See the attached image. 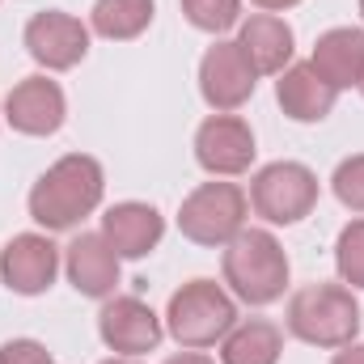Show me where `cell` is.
Returning <instances> with one entry per match:
<instances>
[{
  "mask_svg": "<svg viewBox=\"0 0 364 364\" xmlns=\"http://www.w3.org/2000/svg\"><path fill=\"white\" fill-rule=\"evenodd\" d=\"M102 166L85 153L60 157L30 191V216L43 229H73L102 203Z\"/></svg>",
  "mask_w": 364,
  "mask_h": 364,
  "instance_id": "cell-1",
  "label": "cell"
},
{
  "mask_svg": "<svg viewBox=\"0 0 364 364\" xmlns=\"http://www.w3.org/2000/svg\"><path fill=\"white\" fill-rule=\"evenodd\" d=\"M288 331L314 348H348L360 335V305L343 284H305L288 305Z\"/></svg>",
  "mask_w": 364,
  "mask_h": 364,
  "instance_id": "cell-2",
  "label": "cell"
},
{
  "mask_svg": "<svg viewBox=\"0 0 364 364\" xmlns=\"http://www.w3.org/2000/svg\"><path fill=\"white\" fill-rule=\"evenodd\" d=\"M225 279L250 305H272L288 284V255L267 229H242L225 246Z\"/></svg>",
  "mask_w": 364,
  "mask_h": 364,
  "instance_id": "cell-3",
  "label": "cell"
},
{
  "mask_svg": "<svg viewBox=\"0 0 364 364\" xmlns=\"http://www.w3.org/2000/svg\"><path fill=\"white\" fill-rule=\"evenodd\" d=\"M170 335L182 348H212L216 339H225L237 322V305L233 296L212 284V279H191L170 296Z\"/></svg>",
  "mask_w": 364,
  "mask_h": 364,
  "instance_id": "cell-4",
  "label": "cell"
},
{
  "mask_svg": "<svg viewBox=\"0 0 364 364\" xmlns=\"http://www.w3.org/2000/svg\"><path fill=\"white\" fill-rule=\"evenodd\" d=\"M246 220V195L233 182H203L182 199L178 229L195 246H229L242 233Z\"/></svg>",
  "mask_w": 364,
  "mask_h": 364,
  "instance_id": "cell-5",
  "label": "cell"
},
{
  "mask_svg": "<svg viewBox=\"0 0 364 364\" xmlns=\"http://www.w3.org/2000/svg\"><path fill=\"white\" fill-rule=\"evenodd\" d=\"M250 203L272 225H296L318 203V178L301 161H275L267 170H259V178L250 186Z\"/></svg>",
  "mask_w": 364,
  "mask_h": 364,
  "instance_id": "cell-6",
  "label": "cell"
},
{
  "mask_svg": "<svg viewBox=\"0 0 364 364\" xmlns=\"http://www.w3.org/2000/svg\"><path fill=\"white\" fill-rule=\"evenodd\" d=\"M26 51L43 64V68H73L85 60L90 51V30L73 17V13H60V9H43L30 17L26 26Z\"/></svg>",
  "mask_w": 364,
  "mask_h": 364,
  "instance_id": "cell-7",
  "label": "cell"
},
{
  "mask_svg": "<svg viewBox=\"0 0 364 364\" xmlns=\"http://www.w3.org/2000/svg\"><path fill=\"white\" fill-rule=\"evenodd\" d=\"M255 64L246 60V51L237 43H216L208 47L203 64H199V90L208 97V106L216 110H237L242 102H250L255 93Z\"/></svg>",
  "mask_w": 364,
  "mask_h": 364,
  "instance_id": "cell-8",
  "label": "cell"
},
{
  "mask_svg": "<svg viewBox=\"0 0 364 364\" xmlns=\"http://www.w3.org/2000/svg\"><path fill=\"white\" fill-rule=\"evenodd\" d=\"M97 331H102V343L119 356H140V352H153L161 343V322L140 296L106 301L97 314Z\"/></svg>",
  "mask_w": 364,
  "mask_h": 364,
  "instance_id": "cell-9",
  "label": "cell"
},
{
  "mask_svg": "<svg viewBox=\"0 0 364 364\" xmlns=\"http://www.w3.org/2000/svg\"><path fill=\"white\" fill-rule=\"evenodd\" d=\"M195 157L208 174H242L255 161V136L237 114H212L195 132Z\"/></svg>",
  "mask_w": 364,
  "mask_h": 364,
  "instance_id": "cell-10",
  "label": "cell"
},
{
  "mask_svg": "<svg viewBox=\"0 0 364 364\" xmlns=\"http://www.w3.org/2000/svg\"><path fill=\"white\" fill-rule=\"evenodd\" d=\"M55 272H60V250L38 233H21L0 250V275L21 296L47 292L55 284Z\"/></svg>",
  "mask_w": 364,
  "mask_h": 364,
  "instance_id": "cell-11",
  "label": "cell"
},
{
  "mask_svg": "<svg viewBox=\"0 0 364 364\" xmlns=\"http://www.w3.org/2000/svg\"><path fill=\"white\" fill-rule=\"evenodd\" d=\"M4 114L17 132L26 136H51L60 132L68 106H64V90L47 77H26L9 90V102H4Z\"/></svg>",
  "mask_w": 364,
  "mask_h": 364,
  "instance_id": "cell-12",
  "label": "cell"
},
{
  "mask_svg": "<svg viewBox=\"0 0 364 364\" xmlns=\"http://www.w3.org/2000/svg\"><path fill=\"white\" fill-rule=\"evenodd\" d=\"M161 233H166V220L149 203H114L102 216V237L119 259H144L161 242Z\"/></svg>",
  "mask_w": 364,
  "mask_h": 364,
  "instance_id": "cell-13",
  "label": "cell"
},
{
  "mask_svg": "<svg viewBox=\"0 0 364 364\" xmlns=\"http://www.w3.org/2000/svg\"><path fill=\"white\" fill-rule=\"evenodd\" d=\"M68 279L81 296H110L119 284V255L102 233H81L68 246Z\"/></svg>",
  "mask_w": 364,
  "mask_h": 364,
  "instance_id": "cell-14",
  "label": "cell"
},
{
  "mask_svg": "<svg viewBox=\"0 0 364 364\" xmlns=\"http://www.w3.org/2000/svg\"><path fill=\"white\" fill-rule=\"evenodd\" d=\"M318 77L331 85V90H348V85H360L364 77V30H326L314 47V60Z\"/></svg>",
  "mask_w": 364,
  "mask_h": 364,
  "instance_id": "cell-15",
  "label": "cell"
},
{
  "mask_svg": "<svg viewBox=\"0 0 364 364\" xmlns=\"http://www.w3.org/2000/svg\"><path fill=\"white\" fill-rule=\"evenodd\" d=\"M335 93L339 90H331V85L318 77L314 64H292V68L279 77V85H275V97H279L284 114L296 119V123H322V119L335 110Z\"/></svg>",
  "mask_w": 364,
  "mask_h": 364,
  "instance_id": "cell-16",
  "label": "cell"
},
{
  "mask_svg": "<svg viewBox=\"0 0 364 364\" xmlns=\"http://www.w3.org/2000/svg\"><path fill=\"white\" fill-rule=\"evenodd\" d=\"M237 47L246 51V60L255 64V73H284V64L292 60V30L275 13H255L242 26Z\"/></svg>",
  "mask_w": 364,
  "mask_h": 364,
  "instance_id": "cell-17",
  "label": "cell"
},
{
  "mask_svg": "<svg viewBox=\"0 0 364 364\" xmlns=\"http://www.w3.org/2000/svg\"><path fill=\"white\" fill-rule=\"evenodd\" d=\"M279 352H284L279 326L267 322V318H250V322H242V326H233L225 335L220 360L225 364H279Z\"/></svg>",
  "mask_w": 364,
  "mask_h": 364,
  "instance_id": "cell-18",
  "label": "cell"
},
{
  "mask_svg": "<svg viewBox=\"0 0 364 364\" xmlns=\"http://www.w3.org/2000/svg\"><path fill=\"white\" fill-rule=\"evenodd\" d=\"M153 21V0H97L93 30L102 38H136Z\"/></svg>",
  "mask_w": 364,
  "mask_h": 364,
  "instance_id": "cell-19",
  "label": "cell"
},
{
  "mask_svg": "<svg viewBox=\"0 0 364 364\" xmlns=\"http://www.w3.org/2000/svg\"><path fill=\"white\" fill-rule=\"evenodd\" d=\"M237 9L242 0H182V13L195 30H208V34H220L237 21Z\"/></svg>",
  "mask_w": 364,
  "mask_h": 364,
  "instance_id": "cell-20",
  "label": "cell"
},
{
  "mask_svg": "<svg viewBox=\"0 0 364 364\" xmlns=\"http://www.w3.org/2000/svg\"><path fill=\"white\" fill-rule=\"evenodd\" d=\"M335 263L343 284L364 288V220H352L343 233H339V246H335Z\"/></svg>",
  "mask_w": 364,
  "mask_h": 364,
  "instance_id": "cell-21",
  "label": "cell"
},
{
  "mask_svg": "<svg viewBox=\"0 0 364 364\" xmlns=\"http://www.w3.org/2000/svg\"><path fill=\"white\" fill-rule=\"evenodd\" d=\"M331 186H335V195H339L343 208L364 212V153L348 157V161H339V170H335Z\"/></svg>",
  "mask_w": 364,
  "mask_h": 364,
  "instance_id": "cell-22",
  "label": "cell"
},
{
  "mask_svg": "<svg viewBox=\"0 0 364 364\" xmlns=\"http://www.w3.org/2000/svg\"><path fill=\"white\" fill-rule=\"evenodd\" d=\"M47 348L43 343H34V339H13V343H4L0 348V364H47Z\"/></svg>",
  "mask_w": 364,
  "mask_h": 364,
  "instance_id": "cell-23",
  "label": "cell"
},
{
  "mask_svg": "<svg viewBox=\"0 0 364 364\" xmlns=\"http://www.w3.org/2000/svg\"><path fill=\"white\" fill-rule=\"evenodd\" d=\"M335 364H364V343H348V348L335 356Z\"/></svg>",
  "mask_w": 364,
  "mask_h": 364,
  "instance_id": "cell-24",
  "label": "cell"
},
{
  "mask_svg": "<svg viewBox=\"0 0 364 364\" xmlns=\"http://www.w3.org/2000/svg\"><path fill=\"white\" fill-rule=\"evenodd\" d=\"M166 364H212L208 356H199V352H182V356H170Z\"/></svg>",
  "mask_w": 364,
  "mask_h": 364,
  "instance_id": "cell-25",
  "label": "cell"
},
{
  "mask_svg": "<svg viewBox=\"0 0 364 364\" xmlns=\"http://www.w3.org/2000/svg\"><path fill=\"white\" fill-rule=\"evenodd\" d=\"M259 9H267V13H275V9H292V4H301V0H255Z\"/></svg>",
  "mask_w": 364,
  "mask_h": 364,
  "instance_id": "cell-26",
  "label": "cell"
},
{
  "mask_svg": "<svg viewBox=\"0 0 364 364\" xmlns=\"http://www.w3.org/2000/svg\"><path fill=\"white\" fill-rule=\"evenodd\" d=\"M106 364H136L132 356H119V360H106Z\"/></svg>",
  "mask_w": 364,
  "mask_h": 364,
  "instance_id": "cell-27",
  "label": "cell"
},
{
  "mask_svg": "<svg viewBox=\"0 0 364 364\" xmlns=\"http://www.w3.org/2000/svg\"><path fill=\"white\" fill-rule=\"evenodd\" d=\"M360 93H364V77H360Z\"/></svg>",
  "mask_w": 364,
  "mask_h": 364,
  "instance_id": "cell-28",
  "label": "cell"
},
{
  "mask_svg": "<svg viewBox=\"0 0 364 364\" xmlns=\"http://www.w3.org/2000/svg\"><path fill=\"white\" fill-rule=\"evenodd\" d=\"M360 13H364V0H360Z\"/></svg>",
  "mask_w": 364,
  "mask_h": 364,
  "instance_id": "cell-29",
  "label": "cell"
},
{
  "mask_svg": "<svg viewBox=\"0 0 364 364\" xmlns=\"http://www.w3.org/2000/svg\"><path fill=\"white\" fill-rule=\"evenodd\" d=\"M47 364H55V360H47Z\"/></svg>",
  "mask_w": 364,
  "mask_h": 364,
  "instance_id": "cell-30",
  "label": "cell"
}]
</instances>
